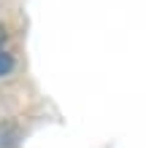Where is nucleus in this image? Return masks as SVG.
<instances>
[{"label":"nucleus","instance_id":"obj_1","mask_svg":"<svg viewBox=\"0 0 146 148\" xmlns=\"http://www.w3.org/2000/svg\"><path fill=\"white\" fill-rule=\"evenodd\" d=\"M14 67H16V59H14L11 54H6V51H0V78L8 75Z\"/></svg>","mask_w":146,"mask_h":148},{"label":"nucleus","instance_id":"obj_2","mask_svg":"<svg viewBox=\"0 0 146 148\" xmlns=\"http://www.w3.org/2000/svg\"><path fill=\"white\" fill-rule=\"evenodd\" d=\"M3 40H6V32H3V27H0V46H3Z\"/></svg>","mask_w":146,"mask_h":148}]
</instances>
